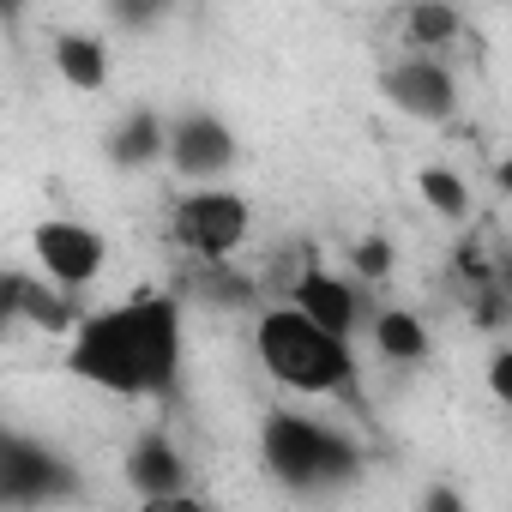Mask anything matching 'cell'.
<instances>
[{"instance_id":"obj_9","label":"cell","mask_w":512,"mask_h":512,"mask_svg":"<svg viewBox=\"0 0 512 512\" xmlns=\"http://www.w3.org/2000/svg\"><path fill=\"white\" fill-rule=\"evenodd\" d=\"M127 476H133V488L145 494V506H157V512L193 506V494L181 488V482H187V458H181V446H175L169 434H139V446H133V458H127Z\"/></svg>"},{"instance_id":"obj_18","label":"cell","mask_w":512,"mask_h":512,"mask_svg":"<svg viewBox=\"0 0 512 512\" xmlns=\"http://www.w3.org/2000/svg\"><path fill=\"white\" fill-rule=\"evenodd\" d=\"M488 380H494V398L506 404V398H512V356H506V350L488 362Z\"/></svg>"},{"instance_id":"obj_19","label":"cell","mask_w":512,"mask_h":512,"mask_svg":"<svg viewBox=\"0 0 512 512\" xmlns=\"http://www.w3.org/2000/svg\"><path fill=\"white\" fill-rule=\"evenodd\" d=\"M19 13H25V0H0V25H19Z\"/></svg>"},{"instance_id":"obj_2","label":"cell","mask_w":512,"mask_h":512,"mask_svg":"<svg viewBox=\"0 0 512 512\" xmlns=\"http://www.w3.org/2000/svg\"><path fill=\"white\" fill-rule=\"evenodd\" d=\"M253 356H260V368L302 392V398H332V392H350L356 386V350L350 338L314 326L302 308H266L260 320H253Z\"/></svg>"},{"instance_id":"obj_15","label":"cell","mask_w":512,"mask_h":512,"mask_svg":"<svg viewBox=\"0 0 512 512\" xmlns=\"http://www.w3.org/2000/svg\"><path fill=\"white\" fill-rule=\"evenodd\" d=\"M416 193H422V199H428V211H434V217H446V223H464V217H470V187H464V175H458V169H446V163L416 169Z\"/></svg>"},{"instance_id":"obj_4","label":"cell","mask_w":512,"mask_h":512,"mask_svg":"<svg viewBox=\"0 0 512 512\" xmlns=\"http://www.w3.org/2000/svg\"><path fill=\"white\" fill-rule=\"evenodd\" d=\"M253 235V205L223 187V181H199L175 199V241L193 253L199 266H223L241 253V241Z\"/></svg>"},{"instance_id":"obj_14","label":"cell","mask_w":512,"mask_h":512,"mask_svg":"<svg viewBox=\"0 0 512 512\" xmlns=\"http://www.w3.org/2000/svg\"><path fill=\"white\" fill-rule=\"evenodd\" d=\"M109 157H115V163H127V169L157 163V157H163V121H157L151 109H133V115L109 133Z\"/></svg>"},{"instance_id":"obj_6","label":"cell","mask_w":512,"mask_h":512,"mask_svg":"<svg viewBox=\"0 0 512 512\" xmlns=\"http://www.w3.org/2000/svg\"><path fill=\"white\" fill-rule=\"evenodd\" d=\"M31 253H37V266H43L49 284L79 296L85 284H97V272L109 260V241L91 223H79V217H43L31 229Z\"/></svg>"},{"instance_id":"obj_16","label":"cell","mask_w":512,"mask_h":512,"mask_svg":"<svg viewBox=\"0 0 512 512\" xmlns=\"http://www.w3.org/2000/svg\"><path fill=\"white\" fill-rule=\"evenodd\" d=\"M356 272H362V278H386V272H392V241H386V235L356 241Z\"/></svg>"},{"instance_id":"obj_3","label":"cell","mask_w":512,"mask_h":512,"mask_svg":"<svg viewBox=\"0 0 512 512\" xmlns=\"http://www.w3.org/2000/svg\"><path fill=\"white\" fill-rule=\"evenodd\" d=\"M260 452H266V470H272L284 488H296V494L350 482L356 464H362L356 440H344L332 422H314V416H296V410H272V416H266Z\"/></svg>"},{"instance_id":"obj_5","label":"cell","mask_w":512,"mask_h":512,"mask_svg":"<svg viewBox=\"0 0 512 512\" xmlns=\"http://www.w3.org/2000/svg\"><path fill=\"white\" fill-rule=\"evenodd\" d=\"M73 488L79 476L61 452H49L19 428H0V506H43V500H67Z\"/></svg>"},{"instance_id":"obj_7","label":"cell","mask_w":512,"mask_h":512,"mask_svg":"<svg viewBox=\"0 0 512 512\" xmlns=\"http://www.w3.org/2000/svg\"><path fill=\"white\" fill-rule=\"evenodd\" d=\"M163 157L187 181H217L235 163V133L217 115H181V121H163Z\"/></svg>"},{"instance_id":"obj_1","label":"cell","mask_w":512,"mask_h":512,"mask_svg":"<svg viewBox=\"0 0 512 512\" xmlns=\"http://www.w3.org/2000/svg\"><path fill=\"white\" fill-rule=\"evenodd\" d=\"M67 368L115 398H169L181 380V302L139 290L115 308L79 314Z\"/></svg>"},{"instance_id":"obj_8","label":"cell","mask_w":512,"mask_h":512,"mask_svg":"<svg viewBox=\"0 0 512 512\" xmlns=\"http://www.w3.org/2000/svg\"><path fill=\"white\" fill-rule=\"evenodd\" d=\"M386 97H392L404 115H416V121H452V109H458V79H452L440 61L410 55V61H398V67L386 73Z\"/></svg>"},{"instance_id":"obj_20","label":"cell","mask_w":512,"mask_h":512,"mask_svg":"<svg viewBox=\"0 0 512 512\" xmlns=\"http://www.w3.org/2000/svg\"><path fill=\"white\" fill-rule=\"evenodd\" d=\"M428 506H434V512H458V494H446V488H440V494H428Z\"/></svg>"},{"instance_id":"obj_10","label":"cell","mask_w":512,"mask_h":512,"mask_svg":"<svg viewBox=\"0 0 512 512\" xmlns=\"http://www.w3.org/2000/svg\"><path fill=\"white\" fill-rule=\"evenodd\" d=\"M290 308H302L314 326H326V332H338V338H356V326H362V296H356V284H344V278H332V272H320V266H308V272L290 284Z\"/></svg>"},{"instance_id":"obj_17","label":"cell","mask_w":512,"mask_h":512,"mask_svg":"<svg viewBox=\"0 0 512 512\" xmlns=\"http://www.w3.org/2000/svg\"><path fill=\"white\" fill-rule=\"evenodd\" d=\"M109 7H115V19H127V25H151V19L169 13V0H109Z\"/></svg>"},{"instance_id":"obj_13","label":"cell","mask_w":512,"mask_h":512,"mask_svg":"<svg viewBox=\"0 0 512 512\" xmlns=\"http://www.w3.org/2000/svg\"><path fill=\"white\" fill-rule=\"evenodd\" d=\"M458 31H464V19H458L452 0H410V7H404V43H410L416 55L446 49Z\"/></svg>"},{"instance_id":"obj_11","label":"cell","mask_w":512,"mask_h":512,"mask_svg":"<svg viewBox=\"0 0 512 512\" xmlns=\"http://www.w3.org/2000/svg\"><path fill=\"white\" fill-rule=\"evenodd\" d=\"M55 73L73 91H103L109 85V49L91 31H61L55 37Z\"/></svg>"},{"instance_id":"obj_12","label":"cell","mask_w":512,"mask_h":512,"mask_svg":"<svg viewBox=\"0 0 512 512\" xmlns=\"http://www.w3.org/2000/svg\"><path fill=\"white\" fill-rule=\"evenodd\" d=\"M374 350L386 356V362H404V368H416V362H428V326L416 320V314H404V308H380L374 314Z\"/></svg>"}]
</instances>
